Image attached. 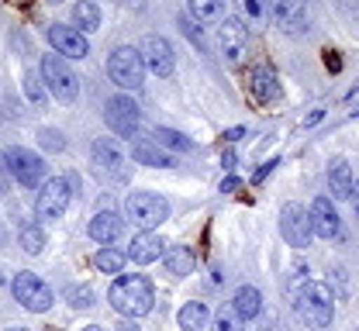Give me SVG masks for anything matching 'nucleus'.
<instances>
[{"label":"nucleus","mask_w":359,"mask_h":331,"mask_svg":"<svg viewBox=\"0 0 359 331\" xmlns=\"http://www.w3.org/2000/svg\"><path fill=\"white\" fill-rule=\"evenodd\" d=\"M107 304L121 314V318H145V314H152V307H156V286L149 276H138V273H125V276H118L111 290H107Z\"/></svg>","instance_id":"f257e3e1"},{"label":"nucleus","mask_w":359,"mask_h":331,"mask_svg":"<svg viewBox=\"0 0 359 331\" xmlns=\"http://www.w3.org/2000/svg\"><path fill=\"white\" fill-rule=\"evenodd\" d=\"M294 314L308 325V328L321 331L332 325V318H335V297L328 293V286L325 283H314L308 280L304 286H297L294 290Z\"/></svg>","instance_id":"f03ea898"},{"label":"nucleus","mask_w":359,"mask_h":331,"mask_svg":"<svg viewBox=\"0 0 359 331\" xmlns=\"http://www.w3.org/2000/svg\"><path fill=\"white\" fill-rule=\"evenodd\" d=\"M39 76H42L45 90L55 97L59 104H76V97H80V80H76V73L69 69V62H66L62 55H42Z\"/></svg>","instance_id":"7ed1b4c3"},{"label":"nucleus","mask_w":359,"mask_h":331,"mask_svg":"<svg viewBox=\"0 0 359 331\" xmlns=\"http://www.w3.org/2000/svg\"><path fill=\"white\" fill-rule=\"evenodd\" d=\"M145 59H142V52L132 45H121L111 52V59H107V76H111V83L114 87H121V94H128V90H142V83H145Z\"/></svg>","instance_id":"20e7f679"},{"label":"nucleus","mask_w":359,"mask_h":331,"mask_svg":"<svg viewBox=\"0 0 359 331\" xmlns=\"http://www.w3.org/2000/svg\"><path fill=\"white\" fill-rule=\"evenodd\" d=\"M90 159H93V169L104 180H111V183H128L132 180V166L125 159V148L114 139H93L90 142Z\"/></svg>","instance_id":"39448f33"},{"label":"nucleus","mask_w":359,"mask_h":331,"mask_svg":"<svg viewBox=\"0 0 359 331\" xmlns=\"http://www.w3.org/2000/svg\"><path fill=\"white\" fill-rule=\"evenodd\" d=\"M11 293H14V300H18L21 307H28V311H35V314H45V311L55 304L52 286L45 283L42 276L28 273V269L14 273V280H11Z\"/></svg>","instance_id":"423d86ee"},{"label":"nucleus","mask_w":359,"mask_h":331,"mask_svg":"<svg viewBox=\"0 0 359 331\" xmlns=\"http://www.w3.org/2000/svg\"><path fill=\"white\" fill-rule=\"evenodd\" d=\"M125 211H128V218H132L142 232H156V228L170 218V204H166V197H159V193H152V190L132 193L128 204H125Z\"/></svg>","instance_id":"0eeeda50"},{"label":"nucleus","mask_w":359,"mask_h":331,"mask_svg":"<svg viewBox=\"0 0 359 331\" xmlns=\"http://www.w3.org/2000/svg\"><path fill=\"white\" fill-rule=\"evenodd\" d=\"M4 159H7L11 176H14L21 187L39 190L45 183V162H42V155H39V152L14 145V148H7V152H4Z\"/></svg>","instance_id":"6e6552de"},{"label":"nucleus","mask_w":359,"mask_h":331,"mask_svg":"<svg viewBox=\"0 0 359 331\" xmlns=\"http://www.w3.org/2000/svg\"><path fill=\"white\" fill-rule=\"evenodd\" d=\"M104 121L114 135L121 139H135L138 135V121H142V111L128 94H114L107 104H104Z\"/></svg>","instance_id":"1a4fd4ad"},{"label":"nucleus","mask_w":359,"mask_h":331,"mask_svg":"<svg viewBox=\"0 0 359 331\" xmlns=\"http://www.w3.org/2000/svg\"><path fill=\"white\" fill-rule=\"evenodd\" d=\"M69 197H73V183L66 176H48L42 187H39V200H35V211L42 221H59L69 207Z\"/></svg>","instance_id":"9d476101"},{"label":"nucleus","mask_w":359,"mask_h":331,"mask_svg":"<svg viewBox=\"0 0 359 331\" xmlns=\"http://www.w3.org/2000/svg\"><path fill=\"white\" fill-rule=\"evenodd\" d=\"M280 235L290 248H308L311 245V218H308V207L301 204H283L280 207Z\"/></svg>","instance_id":"9b49d317"},{"label":"nucleus","mask_w":359,"mask_h":331,"mask_svg":"<svg viewBox=\"0 0 359 331\" xmlns=\"http://www.w3.org/2000/svg\"><path fill=\"white\" fill-rule=\"evenodd\" d=\"M218 48H222V55L228 62H242V55L249 48V24L238 14H231V17L222 21V28H218Z\"/></svg>","instance_id":"f8f14e48"},{"label":"nucleus","mask_w":359,"mask_h":331,"mask_svg":"<svg viewBox=\"0 0 359 331\" xmlns=\"http://www.w3.org/2000/svg\"><path fill=\"white\" fill-rule=\"evenodd\" d=\"M266 3V14L276 21L280 31H294L301 35L308 28V10H304V0H263Z\"/></svg>","instance_id":"ddd939ff"},{"label":"nucleus","mask_w":359,"mask_h":331,"mask_svg":"<svg viewBox=\"0 0 359 331\" xmlns=\"http://www.w3.org/2000/svg\"><path fill=\"white\" fill-rule=\"evenodd\" d=\"M142 59H145V69H152V76H173L177 69V52L163 35H149L142 42Z\"/></svg>","instance_id":"4468645a"},{"label":"nucleus","mask_w":359,"mask_h":331,"mask_svg":"<svg viewBox=\"0 0 359 331\" xmlns=\"http://www.w3.org/2000/svg\"><path fill=\"white\" fill-rule=\"evenodd\" d=\"M308 218H311V232L318 238H339L342 235V218H339L332 197H314L311 207H308Z\"/></svg>","instance_id":"2eb2a0df"},{"label":"nucleus","mask_w":359,"mask_h":331,"mask_svg":"<svg viewBox=\"0 0 359 331\" xmlns=\"http://www.w3.org/2000/svg\"><path fill=\"white\" fill-rule=\"evenodd\" d=\"M48 45L55 48V55H69V59H87L90 55L87 35L69 28V24H52L48 28Z\"/></svg>","instance_id":"dca6fc26"},{"label":"nucleus","mask_w":359,"mask_h":331,"mask_svg":"<svg viewBox=\"0 0 359 331\" xmlns=\"http://www.w3.org/2000/svg\"><path fill=\"white\" fill-rule=\"evenodd\" d=\"M249 90H252V100L256 104H273L280 100V83H276V73L269 62H256L252 73H249Z\"/></svg>","instance_id":"f3484780"},{"label":"nucleus","mask_w":359,"mask_h":331,"mask_svg":"<svg viewBox=\"0 0 359 331\" xmlns=\"http://www.w3.org/2000/svg\"><path fill=\"white\" fill-rule=\"evenodd\" d=\"M90 238L97 241V245H111V241H118L121 232H125V221H121V214L118 211H97L93 218H90Z\"/></svg>","instance_id":"a211bd4d"},{"label":"nucleus","mask_w":359,"mask_h":331,"mask_svg":"<svg viewBox=\"0 0 359 331\" xmlns=\"http://www.w3.org/2000/svg\"><path fill=\"white\" fill-rule=\"evenodd\" d=\"M166 255V241L156 235V232H138L132 238V248H128V259L138 262V266H149V262H156V259H163Z\"/></svg>","instance_id":"6ab92c4d"},{"label":"nucleus","mask_w":359,"mask_h":331,"mask_svg":"<svg viewBox=\"0 0 359 331\" xmlns=\"http://www.w3.org/2000/svg\"><path fill=\"white\" fill-rule=\"evenodd\" d=\"M328 187L335 200H353L356 193V180H353V166L346 159H332L328 162Z\"/></svg>","instance_id":"aec40b11"},{"label":"nucleus","mask_w":359,"mask_h":331,"mask_svg":"<svg viewBox=\"0 0 359 331\" xmlns=\"http://www.w3.org/2000/svg\"><path fill=\"white\" fill-rule=\"evenodd\" d=\"M132 159L142 166H156V169H173V155L163 152V145H156L152 139H138L132 142Z\"/></svg>","instance_id":"412c9836"},{"label":"nucleus","mask_w":359,"mask_h":331,"mask_svg":"<svg viewBox=\"0 0 359 331\" xmlns=\"http://www.w3.org/2000/svg\"><path fill=\"white\" fill-rule=\"evenodd\" d=\"M231 307L242 321H256L263 314V293L256 286H238L235 297H231Z\"/></svg>","instance_id":"4be33fe9"},{"label":"nucleus","mask_w":359,"mask_h":331,"mask_svg":"<svg viewBox=\"0 0 359 331\" xmlns=\"http://www.w3.org/2000/svg\"><path fill=\"white\" fill-rule=\"evenodd\" d=\"M100 21H104V14H100V7H97L93 0H76V3H73V28H76V31L93 35V31L100 28Z\"/></svg>","instance_id":"5701e85b"},{"label":"nucleus","mask_w":359,"mask_h":331,"mask_svg":"<svg viewBox=\"0 0 359 331\" xmlns=\"http://www.w3.org/2000/svg\"><path fill=\"white\" fill-rule=\"evenodd\" d=\"M163 262H166L170 276H190V273H194V266H197V255H194V248H190V245H177V248H166Z\"/></svg>","instance_id":"b1692460"},{"label":"nucleus","mask_w":359,"mask_h":331,"mask_svg":"<svg viewBox=\"0 0 359 331\" xmlns=\"http://www.w3.org/2000/svg\"><path fill=\"white\" fill-rule=\"evenodd\" d=\"M177 325L180 331H204L208 328V304H201V300L183 304L177 314Z\"/></svg>","instance_id":"393cba45"},{"label":"nucleus","mask_w":359,"mask_h":331,"mask_svg":"<svg viewBox=\"0 0 359 331\" xmlns=\"http://www.w3.org/2000/svg\"><path fill=\"white\" fill-rule=\"evenodd\" d=\"M187 7H190V17L197 24H211V21L222 17L224 0H187Z\"/></svg>","instance_id":"a878e982"},{"label":"nucleus","mask_w":359,"mask_h":331,"mask_svg":"<svg viewBox=\"0 0 359 331\" xmlns=\"http://www.w3.org/2000/svg\"><path fill=\"white\" fill-rule=\"evenodd\" d=\"M18 238H21V248H25L28 255H42V248H45V228L42 225L25 221V225L18 228Z\"/></svg>","instance_id":"bb28decb"},{"label":"nucleus","mask_w":359,"mask_h":331,"mask_svg":"<svg viewBox=\"0 0 359 331\" xmlns=\"http://www.w3.org/2000/svg\"><path fill=\"white\" fill-rule=\"evenodd\" d=\"M149 139L156 145H163V148H173V152H194V142H190L187 135L173 132V128H152Z\"/></svg>","instance_id":"cd10ccee"},{"label":"nucleus","mask_w":359,"mask_h":331,"mask_svg":"<svg viewBox=\"0 0 359 331\" xmlns=\"http://www.w3.org/2000/svg\"><path fill=\"white\" fill-rule=\"evenodd\" d=\"M125 259H128V252H121V248H100L93 255V266L100 273H121L125 269Z\"/></svg>","instance_id":"c85d7f7f"},{"label":"nucleus","mask_w":359,"mask_h":331,"mask_svg":"<svg viewBox=\"0 0 359 331\" xmlns=\"http://www.w3.org/2000/svg\"><path fill=\"white\" fill-rule=\"evenodd\" d=\"M211 331H245V321L235 314L231 304H222L215 311V318H211Z\"/></svg>","instance_id":"c756f323"},{"label":"nucleus","mask_w":359,"mask_h":331,"mask_svg":"<svg viewBox=\"0 0 359 331\" xmlns=\"http://www.w3.org/2000/svg\"><path fill=\"white\" fill-rule=\"evenodd\" d=\"M66 300H69L76 311H87V307H93V300H97V297H93V290H90V286L69 283L66 286Z\"/></svg>","instance_id":"7c9ffc66"},{"label":"nucleus","mask_w":359,"mask_h":331,"mask_svg":"<svg viewBox=\"0 0 359 331\" xmlns=\"http://www.w3.org/2000/svg\"><path fill=\"white\" fill-rule=\"evenodd\" d=\"M238 10H242L245 24H263V17H266V3L263 0H238Z\"/></svg>","instance_id":"2f4dec72"},{"label":"nucleus","mask_w":359,"mask_h":331,"mask_svg":"<svg viewBox=\"0 0 359 331\" xmlns=\"http://www.w3.org/2000/svg\"><path fill=\"white\" fill-rule=\"evenodd\" d=\"M39 139H42V145L48 148V152H62V148H66L62 132H55V128H42V132H39Z\"/></svg>","instance_id":"473e14b6"},{"label":"nucleus","mask_w":359,"mask_h":331,"mask_svg":"<svg viewBox=\"0 0 359 331\" xmlns=\"http://www.w3.org/2000/svg\"><path fill=\"white\" fill-rule=\"evenodd\" d=\"M25 94H28L32 104H45V90L39 87V76H35V73H28V76H25Z\"/></svg>","instance_id":"72a5a7b5"},{"label":"nucleus","mask_w":359,"mask_h":331,"mask_svg":"<svg viewBox=\"0 0 359 331\" xmlns=\"http://www.w3.org/2000/svg\"><path fill=\"white\" fill-rule=\"evenodd\" d=\"M180 28H183V35H190L197 48H204V38H201V31H197V21L190 17V14H180Z\"/></svg>","instance_id":"f704fd0d"},{"label":"nucleus","mask_w":359,"mask_h":331,"mask_svg":"<svg viewBox=\"0 0 359 331\" xmlns=\"http://www.w3.org/2000/svg\"><path fill=\"white\" fill-rule=\"evenodd\" d=\"M11 169H7V159H4V152H0V197H7V190H11Z\"/></svg>","instance_id":"c9c22d12"},{"label":"nucleus","mask_w":359,"mask_h":331,"mask_svg":"<svg viewBox=\"0 0 359 331\" xmlns=\"http://www.w3.org/2000/svg\"><path fill=\"white\" fill-rule=\"evenodd\" d=\"M273 166H280V159H269V162H263L259 169H256V176H252V183H263L269 173H273Z\"/></svg>","instance_id":"e433bc0d"},{"label":"nucleus","mask_w":359,"mask_h":331,"mask_svg":"<svg viewBox=\"0 0 359 331\" xmlns=\"http://www.w3.org/2000/svg\"><path fill=\"white\" fill-rule=\"evenodd\" d=\"M325 62H328V69H332V73H339V52H332V48H328V52H325Z\"/></svg>","instance_id":"4c0bfd02"},{"label":"nucleus","mask_w":359,"mask_h":331,"mask_svg":"<svg viewBox=\"0 0 359 331\" xmlns=\"http://www.w3.org/2000/svg\"><path fill=\"white\" fill-rule=\"evenodd\" d=\"M238 187H242V183H238V176H228V180L222 183V193H231V190H238Z\"/></svg>","instance_id":"58836bf2"},{"label":"nucleus","mask_w":359,"mask_h":331,"mask_svg":"<svg viewBox=\"0 0 359 331\" xmlns=\"http://www.w3.org/2000/svg\"><path fill=\"white\" fill-rule=\"evenodd\" d=\"M118 331H142V328L135 325L132 318H121V325H118Z\"/></svg>","instance_id":"ea45409f"},{"label":"nucleus","mask_w":359,"mask_h":331,"mask_svg":"<svg viewBox=\"0 0 359 331\" xmlns=\"http://www.w3.org/2000/svg\"><path fill=\"white\" fill-rule=\"evenodd\" d=\"M242 135H245V128H235V132H228V135H224V139H228V142H238V139H242Z\"/></svg>","instance_id":"a19ab883"},{"label":"nucleus","mask_w":359,"mask_h":331,"mask_svg":"<svg viewBox=\"0 0 359 331\" xmlns=\"http://www.w3.org/2000/svg\"><path fill=\"white\" fill-rule=\"evenodd\" d=\"M121 3H128V7H142L145 0H121Z\"/></svg>","instance_id":"79ce46f5"},{"label":"nucleus","mask_w":359,"mask_h":331,"mask_svg":"<svg viewBox=\"0 0 359 331\" xmlns=\"http://www.w3.org/2000/svg\"><path fill=\"white\" fill-rule=\"evenodd\" d=\"M4 241H7V232H4V225H0V245H4Z\"/></svg>","instance_id":"37998d69"},{"label":"nucleus","mask_w":359,"mask_h":331,"mask_svg":"<svg viewBox=\"0 0 359 331\" xmlns=\"http://www.w3.org/2000/svg\"><path fill=\"white\" fill-rule=\"evenodd\" d=\"M83 331H104V328H100V325H87V328H83Z\"/></svg>","instance_id":"c03bdc74"},{"label":"nucleus","mask_w":359,"mask_h":331,"mask_svg":"<svg viewBox=\"0 0 359 331\" xmlns=\"http://www.w3.org/2000/svg\"><path fill=\"white\" fill-rule=\"evenodd\" d=\"M359 94V83H356V87H353V90H349V97H356Z\"/></svg>","instance_id":"a18cd8bd"},{"label":"nucleus","mask_w":359,"mask_h":331,"mask_svg":"<svg viewBox=\"0 0 359 331\" xmlns=\"http://www.w3.org/2000/svg\"><path fill=\"white\" fill-rule=\"evenodd\" d=\"M4 331H28V328H4Z\"/></svg>","instance_id":"49530a36"},{"label":"nucleus","mask_w":359,"mask_h":331,"mask_svg":"<svg viewBox=\"0 0 359 331\" xmlns=\"http://www.w3.org/2000/svg\"><path fill=\"white\" fill-rule=\"evenodd\" d=\"M0 283H4V276H0Z\"/></svg>","instance_id":"de8ad7c7"},{"label":"nucleus","mask_w":359,"mask_h":331,"mask_svg":"<svg viewBox=\"0 0 359 331\" xmlns=\"http://www.w3.org/2000/svg\"><path fill=\"white\" fill-rule=\"evenodd\" d=\"M52 3H59V0H52Z\"/></svg>","instance_id":"09e8293b"}]
</instances>
